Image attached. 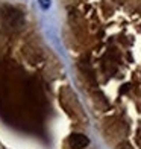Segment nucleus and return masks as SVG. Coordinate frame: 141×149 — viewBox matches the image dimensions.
<instances>
[{
	"label": "nucleus",
	"instance_id": "f257e3e1",
	"mask_svg": "<svg viewBox=\"0 0 141 149\" xmlns=\"http://www.w3.org/2000/svg\"><path fill=\"white\" fill-rule=\"evenodd\" d=\"M68 145L73 149H85L86 146L90 145V140H88L86 135L76 132V134H71L68 137Z\"/></svg>",
	"mask_w": 141,
	"mask_h": 149
},
{
	"label": "nucleus",
	"instance_id": "f03ea898",
	"mask_svg": "<svg viewBox=\"0 0 141 149\" xmlns=\"http://www.w3.org/2000/svg\"><path fill=\"white\" fill-rule=\"evenodd\" d=\"M117 149H135L131 143H127V141H122L118 146H117Z\"/></svg>",
	"mask_w": 141,
	"mask_h": 149
},
{
	"label": "nucleus",
	"instance_id": "20e7f679",
	"mask_svg": "<svg viewBox=\"0 0 141 149\" xmlns=\"http://www.w3.org/2000/svg\"><path fill=\"white\" fill-rule=\"evenodd\" d=\"M140 140H141V132H140Z\"/></svg>",
	"mask_w": 141,
	"mask_h": 149
},
{
	"label": "nucleus",
	"instance_id": "7ed1b4c3",
	"mask_svg": "<svg viewBox=\"0 0 141 149\" xmlns=\"http://www.w3.org/2000/svg\"><path fill=\"white\" fill-rule=\"evenodd\" d=\"M39 6H41L43 9H49L50 8V0H38Z\"/></svg>",
	"mask_w": 141,
	"mask_h": 149
}]
</instances>
